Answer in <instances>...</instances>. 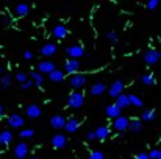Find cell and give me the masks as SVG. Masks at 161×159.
I'll return each mask as SVG.
<instances>
[{
  "label": "cell",
  "mask_w": 161,
  "mask_h": 159,
  "mask_svg": "<svg viewBox=\"0 0 161 159\" xmlns=\"http://www.w3.org/2000/svg\"><path fill=\"white\" fill-rule=\"evenodd\" d=\"M83 103H85V95H83L80 91H74V92L69 94V97H67V105H69V108L80 109V108L83 106Z\"/></svg>",
  "instance_id": "6da1fadb"
},
{
  "label": "cell",
  "mask_w": 161,
  "mask_h": 159,
  "mask_svg": "<svg viewBox=\"0 0 161 159\" xmlns=\"http://www.w3.org/2000/svg\"><path fill=\"white\" fill-rule=\"evenodd\" d=\"M69 84L75 91H80V89H83L86 86V77L83 73H75V75H72V77L69 78Z\"/></svg>",
  "instance_id": "7a4b0ae2"
},
{
  "label": "cell",
  "mask_w": 161,
  "mask_h": 159,
  "mask_svg": "<svg viewBox=\"0 0 161 159\" xmlns=\"http://www.w3.org/2000/svg\"><path fill=\"white\" fill-rule=\"evenodd\" d=\"M66 55L70 59H78V58H82V56L85 55V49L80 44H74V45H70V47L66 49Z\"/></svg>",
  "instance_id": "3957f363"
},
{
  "label": "cell",
  "mask_w": 161,
  "mask_h": 159,
  "mask_svg": "<svg viewBox=\"0 0 161 159\" xmlns=\"http://www.w3.org/2000/svg\"><path fill=\"white\" fill-rule=\"evenodd\" d=\"M142 58H144L146 64L153 65V64H156V62L161 59V52H158V50H155V49H150V50H147V52L144 53Z\"/></svg>",
  "instance_id": "277c9868"
},
{
  "label": "cell",
  "mask_w": 161,
  "mask_h": 159,
  "mask_svg": "<svg viewBox=\"0 0 161 159\" xmlns=\"http://www.w3.org/2000/svg\"><path fill=\"white\" fill-rule=\"evenodd\" d=\"M124 87H125V84H124L121 80H116V81L111 84V86L108 87V94H110V97H116V98H118L119 95H122Z\"/></svg>",
  "instance_id": "5b68a950"
},
{
  "label": "cell",
  "mask_w": 161,
  "mask_h": 159,
  "mask_svg": "<svg viewBox=\"0 0 161 159\" xmlns=\"http://www.w3.org/2000/svg\"><path fill=\"white\" fill-rule=\"evenodd\" d=\"M113 126H114L116 131H121V133H124V131L128 129V126H130V119H127L125 116H121V117H118V119H114Z\"/></svg>",
  "instance_id": "8992f818"
},
{
  "label": "cell",
  "mask_w": 161,
  "mask_h": 159,
  "mask_svg": "<svg viewBox=\"0 0 161 159\" xmlns=\"http://www.w3.org/2000/svg\"><path fill=\"white\" fill-rule=\"evenodd\" d=\"M28 153H30V148L25 142H19L14 147V157H17V159H25Z\"/></svg>",
  "instance_id": "52a82bcc"
},
{
  "label": "cell",
  "mask_w": 161,
  "mask_h": 159,
  "mask_svg": "<svg viewBox=\"0 0 161 159\" xmlns=\"http://www.w3.org/2000/svg\"><path fill=\"white\" fill-rule=\"evenodd\" d=\"M38 70H39V73H42V75H44V73L50 75L53 70H56V65H55V62L44 59V61H41V62L38 64Z\"/></svg>",
  "instance_id": "ba28073f"
},
{
  "label": "cell",
  "mask_w": 161,
  "mask_h": 159,
  "mask_svg": "<svg viewBox=\"0 0 161 159\" xmlns=\"http://www.w3.org/2000/svg\"><path fill=\"white\" fill-rule=\"evenodd\" d=\"M80 70V61L78 59H67L66 64H64V72L69 73L70 77L75 75L77 72Z\"/></svg>",
  "instance_id": "9c48e42d"
},
{
  "label": "cell",
  "mask_w": 161,
  "mask_h": 159,
  "mask_svg": "<svg viewBox=\"0 0 161 159\" xmlns=\"http://www.w3.org/2000/svg\"><path fill=\"white\" fill-rule=\"evenodd\" d=\"M67 145V139L64 134H55L52 137V147L53 148H56V150H61V148H64Z\"/></svg>",
  "instance_id": "30bf717a"
},
{
  "label": "cell",
  "mask_w": 161,
  "mask_h": 159,
  "mask_svg": "<svg viewBox=\"0 0 161 159\" xmlns=\"http://www.w3.org/2000/svg\"><path fill=\"white\" fill-rule=\"evenodd\" d=\"M66 122H67V120L63 117V116L55 114V116L50 117V126H52L53 129H61V128L66 126Z\"/></svg>",
  "instance_id": "8fae6325"
},
{
  "label": "cell",
  "mask_w": 161,
  "mask_h": 159,
  "mask_svg": "<svg viewBox=\"0 0 161 159\" xmlns=\"http://www.w3.org/2000/svg\"><path fill=\"white\" fill-rule=\"evenodd\" d=\"M24 117L21 114H11L10 117H8V125H10L11 128H22L24 126Z\"/></svg>",
  "instance_id": "7c38bea8"
},
{
  "label": "cell",
  "mask_w": 161,
  "mask_h": 159,
  "mask_svg": "<svg viewBox=\"0 0 161 159\" xmlns=\"http://www.w3.org/2000/svg\"><path fill=\"white\" fill-rule=\"evenodd\" d=\"M25 112H27V117H30V119H38V117L42 114L41 108H39L38 105H34V103H31V105L27 106Z\"/></svg>",
  "instance_id": "4fadbf2b"
},
{
  "label": "cell",
  "mask_w": 161,
  "mask_h": 159,
  "mask_svg": "<svg viewBox=\"0 0 161 159\" xmlns=\"http://www.w3.org/2000/svg\"><path fill=\"white\" fill-rule=\"evenodd\" d=\"M105 91H106V84H103L102 81H97V83H94L92 86H91V89H89V94H91V95H94V97H97V95H102Z\"/></svg>",
  "instance_id": "5bb4252c"
},
{
  "label": "cell",
  "mask_w": 161,
  "mask_h": 159,
  "mask_svg": "<svg viewBox=\"0 0 161 159\" xmlns=\"http://www.w3.org/2000/svg\"><path fill=\"white\" fill-rule=\"evenodd\" d=\"M130 105H131L130 95H125V94H122V95H119L118 98H116V106H118L119 109H127Z\"/></svg>",
  "instance_id": "9a60e30c"
},
{
  "label": "cell",
  "mask_w": 161,
  "mask_h": 159,
  "mask_svg": "<svg viewBox=\"0 0 161 159\" xmlns=\"http://www.w3.org/2000/svg\"><path fill=\"white\" fill-rule=\"evenodd\" d=\"M121 111L122 109H119L118 106H116V103H114V105H108V106H106V109H105V114L106 116H108L110 119H118V117H121Z\"/></svg>",
  "instance_id": "2e32d148"
},
{
  "label": "cell",
  "mask_w": 161,
  "mask_h": 159,
  "mask_svg": "<svg viewBox=\"0 0 161 159\" xmlns=\"http://www.w3.org/2000/svg\"><path fill=\"white\" fill-rule=\"evenodd\" d=\"M52 36L56 37V39H64V37L67 36V28L64 25H56L52 30Z\"/></svg>",
  "instance_id": "e0dca14e"
},
{
  "label": "cell",
  "mask_w": 161,
  "mask_h": 159,
  "mask_svg": "<svg viewBox=\"0 0 161 159\" xmlns=\"http://www.w3.org/2000/svg\"><path fill=\"white\" fill-rule=\"evenodd\" d=\"M28 13H30V6L27 5V3H17L14 6V14L17 17H24V16H27Z\"/></svg>",
  "instance_id": "ac0fdd59"
},
{
  "label": "cell",
  "mask_w": 161,
  "mask_h": 159,
  "mask_svg": "<svg viewBox=\"0 0 161 159\" xmlns=\"http://www.w3.org/2000/svg\"><path fill=\"white\" fill-rule=\"evenodd\" d=\"M56 45L55 44H46V45H42L41 47V55L42 56H47V58H49V56H53V55H55L56 53Z\"/></svg>",
  "instance_id": "d6986e66"
},
{
  "label": "cell",
  "mask_w": 161,
  "mask_h": 159,
  "mask_svg": "<svg viewBox=\"0 0 161 159\" xmlns=\"http://www.w3.org/2000/svg\"><path fill=\"white\" fill-rule=\"evenodd\" d=\"M78 128H80V120L75 119V117L69 119V120L66 122V126H64V129L67 131V133H75Z\"/></svg>",
  "instance_id": "ffe728a7"
},
{
  "label": "cell",
  "mask_w": 161,
  "mask_h": 159,
  "mask_svg": "<svg viewBox=\"0 0 161 159\" xmlns=\"http://www.w3.org/2000/svg\"><path fill=\"white\" fill-rule=\"evenodd\" d=\"M95 136H97V139H99V140H106V139L110 137V128L105 126V125L99 126V128L95 129Z\"/></svg>",
  "instance_id": "44dd1931"
},
{
  "label": "cell",
  "mask_w": 161,
  "mask_h": 159,
  "mask_svg": "<svg viewBox=\"0 0 161 159\" xmlns=\"http://www.w3.org/2000/svg\"><path fill=\"white\" fill-rule=\"evenodd\" d=\"M128 129L131 131V133H135V134L141 133V131H142V122H141L139 119H131V120H130Z\"/></svg>",
  "instance_id": "7402d4cb"
},
{
  "label": "cell",
  "mask_w": 161,
  "mask_h": 159,
  "mask_svg": "<svg viewBox=\"0 0 161 159\" xmlns=\"http://www.w3.org/2000/svg\"><path fill=\"white\" fill-rule=\"evenodd\" d=\"M155 117H156L155 109H152V108H150V109H144V111H142L141 120H142V122H153Z\"/></svg>",
  "instance_id": "603a6c76"
},
{
  "label": "cell",
  "mask_w": 161,
  "mask_h": 159,
  "mask_svg": "<svg viewBox=\"0 0 161 159\" xmlns=\"http://www.w3.org/2000/svg\"><path fill=\"white\" fill-rule=\"evenodd\" d=\"M11 140H13V134H11V131H2L0 133V145H8V144H11Z\"/></svg>",
  "instance_id": "cb8c5ba5"
},
{
  "label": "cell",
  "mask_w": 161,
  "mask_h": 159,
  "mask_svg": "<svg viewBox=\"0 0 161 159\" xmlns=\"http://www.w3.org/2000/svg\"><path fill=\"white\" fill-rule=\"evenodd\" d=\"M49 80H50V81H55V83H60V81L64 80V72L60 70V69L53 70V72L49 75Z\"/></svg>",
  "instance_id": "d4e9b609"
},
{
  "label": "cell",
  "mask_w": 161,
  "mask_h": 159,
  "mask_svg": "<svg viewBox=\"0 0 161 159\" xmlns=\"http://www.w3.org/2000/svg\"><path fill=\"white\" fill-rule=\"evenodd\" d=\"M142 84H146V86H155V77H153V73H146V75H142V78H141Z\"/></svg>",
  "instance_id": "484cf974"
},
{
  "label": "cell",
  "mask_w": 161,
  "mask_h": 159,
  "mask_svg": "<svg viewBox=\"0 0 161 159\" xmlns=\"http://www.w3.org/2000/svg\"><path fill=\"white\" fill-rule=\"evenodd\" d=\"M30 77H31V80L34 81V84H36L38 87L44 83V75L39 73V72H30Z\"/></svg>",
  "instance_id": "4316f807"
},
{
  "label": "cell",
  "mask_w": 161,
  "mask_h": 159,
  "mask_svg": "<svg viewBox=\"0 0 161 159\" xmlns=\"http://www.w3.org/2000/svg\"><path fill=\"white\" fill-rule=\"evenodd\" d=\"M11 25V19L6 13H0V28H6Z\"/></svg>",
  "instance_id": "83f0119b"
},
{
  "label": "cell",
  "mask_w": 161,
  "mask_h": 159,
  "mask_svg": "<svg viewBox=\"0 0 161 159\" xmlns=\"http://www.w3.org/2000/svg\"><path fill=\"white\" fill-rule=\"evenodd\" d=\"M0 86H2L3 91L11 86V75L10 73H6V75H3V77H2V80H0Z\"/></svg>",
  "instance_id": "f1b7e54d"
},
{
  "label": "cell",
  "mask_w": 161,
  "mask_h": 159,
  "mask_svg": "<svg viewBox=\"0 0 161 159\" xmlns=\"http://www.w3.org/2000/svg\"><path fill=\"white\" fill-rule=\"evenodd\" d=\"M106 39H108L111 44H118L119 42V37H118V33H116V31H108V33H106Z\"/></svg>",
  "instance_id": "f546056e"
},
{
  "label": "cell",
  "mask_w": 161,
  "mask_h": 159,
  "mask_svg": "<svg viewBox=\"0 0 161 159\" xmlns=\"http://www.w3.org/2000/svg\"><path fill=\"white\" fill-rule=\"evenodd\" d=\"M130 101H131L133 106H138V108H142V105H144V101H142L138 95H133V94L130 95Z\"/></svg>",
  "instance_id": "4dcf8cb0"
},
{
  "label": "cell",
  "mask_w": 161,
  "mask_h": 159,
  "mask_svg": "<svg viewBox=\"0 0 161 159\" xmlns=\"http://www.w3.org/2000/svg\"><path fill=\"white\" fill-rule=\"evenodd\" d=\"M19 136H21L22 139H30V137L34 136V131H33L31 128H27V129H22V131H21Z\"/></svg>",
  "instance_id": "1f68e13d"
},
{
  "label": "cell",
  "mask_w": 161,
  "mask_h": 159,
  "mask_svg": "<svg viewBox=\"0 0 161 159\" xmlns=\"http://www.w3.org/2000/svg\"><path fill=\"white\" fill-rule=\"evenodd\" d=\"M16 80L19 81L21 84H24L25 81H28V78H27V72H22V70H19L16 73Z\"/></svg>",
  "instance_id": "d6a6232c"
},
{
  "label": "cell",
  "mask_w": 161,
  "mask_h": 159,
  "mask_svg": "<svg viewBox=\"0 0 161 159\" xmlns=\"http://www.w3.org/2000/svg\"><path fill=\"white\" fill-rule=\"evenodd\" d=\"M89 159H105V154L100 150H94V151L89 153Z\"/></svg>",
  "instance_id": "836d02e7"
},
{
  "label": "cell",
  "mask_w": 161,
  "mask_h": 159,
  "mask_svg": "<svg viewBox=\"0 0 161 159\" xmlns=\"http://www.w3.org/2000/svg\"><path fill=\"white\" fill-rule=\"evenodd\" d=\"M158 5H159V2H158V0H149V2L146 3L147 9H150V11H153V9H155Z\"/></svg>",
  "instance_id": "e575fe53"
},
{
  "label": "cell",
  "mask_w": 161,
  "mask_h": 159,
  "mask_svg": "<svg viewBox=\"0 0 161 159\" xmlns=\"http://www.w3.org/2000/svg\"><path fill=\"white\" fill-rule=\"evenodd\" d=\"M34 84V81L33 80H28V81H25L24 84H21V89H24V91H27V89H30L31 86Z\"/></svg>",
  "instance_id": "d590c367"
},
{
  "label": "cell",
  "mask_w": 161,
  "mask_h": 159,
  "mask_svg": "<svg viewBox=\"0 0 161 159\" xmlns=\"http://www.w3.org/2000/svg\"><path fill=\"white\" fill-rule=\"evenodd\" d=\"M94 139H97L95 131H88V133H86V140H89V142H91V140H94Z\"/></svg>",
  "instance_id": "8d00e7d4"
},
{
  "label": "cell",
  "mask_w": 161,
  "mask_h": 159,
  "mask_svg": "<svg viewBox=\"0 0 161 159\" xmlns=\"http://www.w3.org/2000/svg\"><path fill=\"white\" fill-rule=\"evenodd\" d=\"M147 154H149L150 159H158V150H150Z\"/></svg>",
  "instance_id": "74e56055"
},
{
  "label": "cell",
  "mask_w": 161,
  "mask_h": 159,
  "mask_svg": "<svg viewBox=\"0 0 161 159\" xmlns=\"http://www.w3.org/2000/svg\"><path fill=\"white\" fill-rule=\"evenodd\" d=\"M24 58H25V59H33V52L25 50V52H24Z\"/></svg>",
  "instance_id": "f35d334b"
},
{
  "label": "cell",
  "mask_w": 161,
  "mask_h": 159,
  "mask_svg": "<svg viewBox=\"0 0 161 159\" xmlns=\"http://www.w3.org/2000/svg\"><path fill=\"white\" fill-rule=\"evenodd\" d=\"M136 159H150V157H149L147 153H139V154L136 156Z\"/></svg>",
  "instance_id": "ab89813d"
},
{
  "label": "cell",
  "mask_w": 161,
  "mask_h": 159,
  "mask_svg": "<svg viewBox=\"0 0 161 159\" xmlns=\"http://www.w3.org/2000/svg\"><path fill=\"white\" fill-rule=\"evenodd\" d=\"M2 117H3V105L0 103V119H2Z\"/></svg>",
  "instance_id": "60d3db41"
},
{
  "label": "cell",
  "mask_w": 161,
  "mask_h": 159,
  "mask_svg": "<svg viewBox=\"0 0 161 159\" xmlns=\"http://www.w3.org/2000/svg\"><path fill=\"white\" fill-rule=\"evenodd\" d=\"M158 159H161V150H158Z\"/></svg>",
  "instance_id": "b9f144b4"
},
{
  "label": "cell",
  "mask_w": 161,
  "mask_h": 159,
  "mask_svg": "<svg viewBox=\"0 0 161 159\" xmlns=\"http://www.w3.org/2000/svg\"><path fill=\"white\" fill-rule=\"evenodd\" d=\"M0 80H2V67H0Z\"/></svg>",
  "instance_id": "7bdbcfd3"
},
{
  "label": "cell",
  "mask_w": 161,
  "mask_h": 159,
  "mask_svg": "<svg viewBox=\"0 0 161 159\" xmlns=\"http://www.w3.org/2000/svg\"><path fill=\"white\" fill-rule=\"evenodd\" d=\"M31 159H39V157H36V156H34V157H31Z\"/></svg>",
  "instance_id": "ee69618b"
},
{
  "label": "cell",
  "mask_w": 161,
  "mask_h": 159,
  "mask_svg": "<svg viewBox=\"0 0 161 159\" xmlns=\"http://www.w3.org/2000/svg\"><path fill=\"white\" fill-rule=\"evenodd\" d=\"M135 159H136V157H135Z\"/></svg>",
  "instance_id": "f6af8a7d"
}]
</instances>
